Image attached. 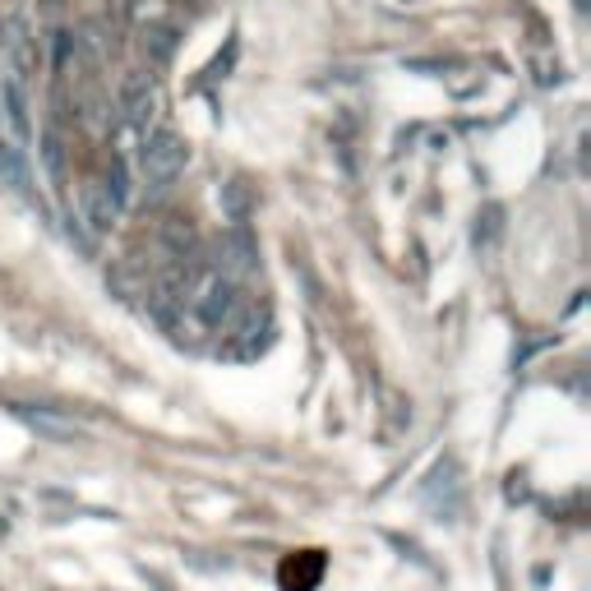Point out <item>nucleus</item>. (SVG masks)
Masks as SVG:
<instances>
[{"instance_id": "f8f14e48", "label": "nucleus", "mask_w": 591, "mask_h": 591, "mask_svg": "<svg viewBox=\"0 0 591 591\" xmlns=\"http://www.w3.org/2000/svg\"><path fill=\"white\" fill-rule=\"evenodd\" d=\"M144 47L153 51L157 61H167V56H171V33H167V28H153V33L144 37Z\"/></svg>"}, {"instance_id": "9b49d317", "label": "nucleus", "mask_w": 591, "mask_h": 591, "mask_svg": "<svg viewBox=\"0 0 591 591\" xmlns=\"http://www.w3.org/2000/svg\"><path fill=\"white\" fill-rule=\"evenodd\" d=\"M42 153H47L51 176H61V171H65V153H61V139H56V134H47V139H42Z\"/></svg>"}, {"instance_id": "423d86ee", "label": "nucleus", "mask_w": 591, "mask_h": 591, "mask_svg": "<svg viewBox=\"0 0 591 591\" xmlns=\"http://www.w3.org/2000/svg\"><path fill=\"white\" fill-rule=\"evenodd\" d=\"M116 213H121V204L107 194V185H88L84 190V222L93 231H111L116 227Z\"/></svg>"}, {"instance_id": "ddd939ff", "label": "nucleus", "mask_w": 591, "mask_h": 591, "mask_svg": "<svg viewBox=\"0 0 591 591\" xmlns=\"http://www.w3.org/2000/svg\"><path fill=\"white\" fill-rule=\"evenodd\" d=\"M573 5H578V10H587V0H573Z\"/></svg>"}, {"instance_id": "39448f33", "label": "nucleus", "mask_w": 591, "mask_h": 591, "mask_svg": "<svg viewBox=\"0 0 591 591\" xmlns=\"http://www.w3.org/2000/svg\"><path fill=\"white\" fill-rule=\"evenodd\" d=\"M121 111L130 125H148V116L157 111V88L148 84L144 74H130L121 84Z\"/></svg>"}, {"instance_id": "7ed1b4c3", "label": "nucleus", "mask_w": 591, "mask_h": 591, "mask_svg": "<svg viewBox=\"0 0 591 591\" xmlns=\"http://www.w3.org/2000/svg\"><path fill=\"white\" fill-rule=\"evenodd\" d=\"M328 573V559L324 550H301V555H287L278 568V582L282 591H314Z\"/></svg>"}, {"instance_id": "9d476101", "label": "nucleus", "mask_w": 591, "mask_h": 591, "mask_svg": "<svg viewBox=\"0 0 591 591\" xmlns=\"http://www.w3.org/2000/svg\"><path fill=\"white\" fill-rule=\"evenodd\" d=\"M499 231H504V213H499V208H485L481 218H476V250H495Z\"/></svg>"}, {"instance_id": "1a4fd4ad", "label": "nucleus", "mask_w": 591, "mask_h": 591, "mask_svg": "<svg viewBox=\"0 0 591 591\" xmlns=\"http://www.w3.org/2000/svg\"><path fill=\"white\" fill-rule=\"evenodd\" d=\"M218 204H222V213H227V218L241 227V222L250 218V204H254L250 185H245V181H227V185H222V194H218Z\"/></svg>"}, {"instance_id": "0eeeda50", "label": "nucleus", "mask_w": 591, "mask_h": 591, "mask_svg": "<svg viewBox=\"0 0 591 591\" xmlns=\"http://www.w3.org/2000/svg\"><path fill=\"white\" fill-rule=\"evenodd\" d=\"M14 416H19V421H28V425H33L37 435L56 439V444H70V439H79V425H74V421H61V416H51V411L14 407Z\"/></svg>"}, {"instance_id": "20e7f679", "label": "nucleus", "mask_w": 591, "mask_h": 591, "mask_svg": "<svg viewBox=\"0 0 591 591\" xmlns=\"http://www.w3.org/2000/svg\"><path fill=\"white\" fill-rule=\"evenodd\" d=\"M259 264V250H254V241H250V231H245V222L241 227H231L227 236H222V259H218V273L222 278H241V273H250V268Z\"/></svg>"}, {"instance_id": "6e6552de", "label": "nucleus", "mask_w": 591, "mask_h": 591, "mask_svg": "<svg viewBox=\"0 0 591 591\" xmlns=\"http://www.w3.org/2000/svg\"><path fill=\"white\" fill-rule=\"evenodd\" d=\"M0 97H5V116H10L14 134H19V139H28V134H33V125H28V102H24V88L14 84V79H5V84H0Z\"/></svg>"}, {"instance_id": "f03ea898", "label": "nucleus", "mask_w": 591, "mask_h": 591, "mask_svg": "<svg viewBox=\"0 0 591 591\" xmlns=\"http://www.w3.org/2000/svg\"><path fill=\"white\" fill-rule=\"evenodd\" d=\"M227 338H231V356L254 361V356H259V351H268V342H273V314L245 305L241 319L227 328Z\"/></svg>"}, {"instance_id": "f257e3e1", "label": "nucleus", "mask_w": 591, "mask_h": 591, "mask_svg": "<svg viewBox=\"0 0 591 591\" xmlns=\"http://www.w3.org/2000/svg\"><path fill=\"white\" fill-rule=\"evenodd\" d=\"M185 162H190V144H185L176 130L148 134L144 153H139V167H144L148 181H171V176H176Z\"/></svg>"}]
</instances>
